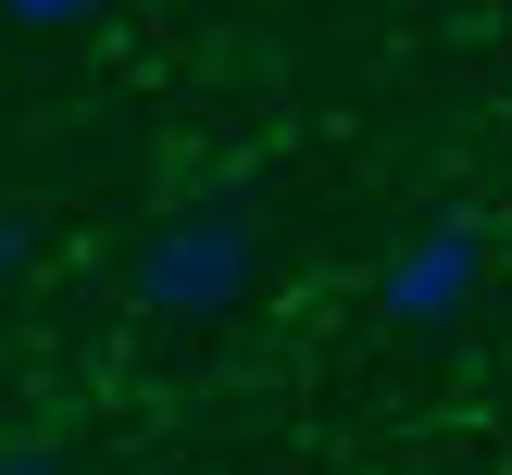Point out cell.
<instances>
[{
	"label": "cell",
	"mask_w": 512,
	"mask_h": 475,
	"mask_svg": "<svg viewBox=\"0 0 512 475\" xmlns=\"http://www.w3.org/2000/svg\"><path fill=\"white\" fill-rule=\"evenodd\" d=\"M263 288V213L250 200H188V213L150 225V250L125 263V300L150 325H213Z\"/></svg>",
	"instance_id": "6da1fadb"
},
{
	"label": "cell",
	"mask_w": 512,
	"mask_h": 475,
	"mask_svg": "<svg viewBox=\"0 0 512 475\" xmlns=\"http://www.w3.org/2000/svg\"><path fill=\"white\" fill-rule=\"evenodd\" d=\"M475 288H488V225L475 213H425L413 238L388 250V275H375V313L388 325H450Z\"/></svg>",
	"instance_id": "7a4b0ae2"
},
{
	"label": "cell",
	"mask_w": 512,
	"mask_h": 475,
	"mask_svg": "<svg viewBox=\"0 0 512 475\" xmlns=\"http://www.w3.org/2000/svg\"><path fill=\"white\" fill-rule=\"evenodd\" d=\"M13 25H25V38H75V25H88V0H13Z\"/></svg>",
	"instance_id": "3957f363"
},
{
	"label": "cell",
	"mask_w": 512,
	"mask_h": 475,
	"mask_svg": "<svg viewBox=\"0 0 512 475\" xmlns=\"http://www.w3.org/2000/svg\"><path fill=\"white\" fill-rule=\"evenodd\" d=\"M0 475H63V450L50 438H0Z\"/></svg>",
	"instance_id": "277c9868"
},
{
	"label": "cell",
	"mask_w": 512,
	"mask_h": 475,
	"mask_svg": "<svg viewBox=\"0 0 512 475\" xmlns=\"http://www.w3.org/2000/svg\"><path fill=\"white\" fill-rule=\"evenodd\" d=\"M25 250H38V238H25V213H0V288L25 275Z\"/></svg>",
	"instance_id": "5b68a950"
}]
</instances>
